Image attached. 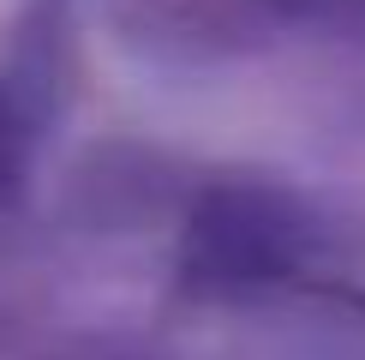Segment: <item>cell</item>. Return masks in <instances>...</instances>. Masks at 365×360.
Returning a JSON list of instances; mask_svg holds the SVG:
<instances>
[{"instance_id": "cell-1", "label": "cell", "mask_w": 365, "mask_h": 360, "mask_svg": "<svg viewBox=\"0 0 365 360\" xmlns=\"http://www.w3.org/2000/svg\"><path fill=\"white\" fill-rule=\"evenodd\" d=\"M306 252V229L282 199L252 186H222L204 192L186 222V282L197 289H257V282H276L299 264Z\"/></svg>"}, {"instance_id": "cell-2", "label": "cell", "mask_w": 365, "mask_h": 360, "mask_svg": "<svg viewBox=\"0 0 365 360\" xmlns=\"http://www.w3.org/2000/svg\"><path fill=\"white\" fill-rule=\"evenodd\" d=\"M276 6H294V12H306V6H336V0H276Z\"/></svg>"}]
</instances>
